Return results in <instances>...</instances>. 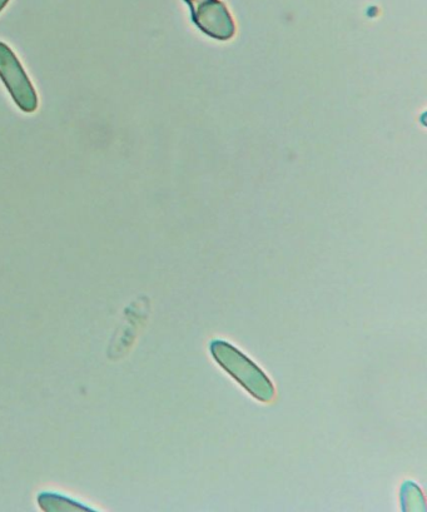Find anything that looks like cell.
<instances>
[{"label":"cell","mask_w":427,"mask_h":512,"mask_svg":"<svg viewBox=\"0 0 427 512\" xmlns=\"http://www.w3.org/2000/svg\"><path fill=\"white\" fill-rule=\"evenodd\" d=\"M191 8L192 21L206 36L218 41L235 37L236 24L221 0H185Z\"/></svg>","instance_id":"cell-2"},{"label":"cell","mask_w":427,"mask_h":512,"mask_svg":"<svg viewBox=\"0 0 427 512\" xmlns=\"http://www.w3.org/2000/svg\"><path fill=\"white\" fill-rule=\"evenodd\" d=\"M8 3H9V0H0V12H2L3 9L7 7Z\"/></svg>","instance_id":"cell-3"},{"label":"cell","mask_w":427,"mask_h":512,"mask_svg":"<svg viewBox=\"0 0 427 512\" xmlns=\"http://www.w3.org/2000/svg\"><path fill=\"white\" fill-rule=\"evenodd\" d=\"M0 79L13 101L24 113H33L38 108V97L31 79L19 62L16 54L6 43L0 42Z\"/></svg>","instance_id":"cell-1"}]
</instances>
